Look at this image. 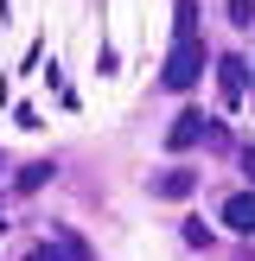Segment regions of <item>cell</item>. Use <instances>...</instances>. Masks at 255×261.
I'll return each instance as SVG.
<instances>
[{"instance_id": "1", "label": "cell", "mask_w": 255, "mask_h": 261, "mask_svg": "<svg viewBox=\"0 0 255 261\" xmlns=\"http://www.w3.org/2000/svg\"><path fill=\"white\" fill-rule=\"evenodd\" d=\"M204 70V38H198V0H178L172 7V51H166V70L160 83L166 89H191Z\"/></svg>"}, {"instance_id": "5", "label": "cell", "mask_w": 255, "mask_h": 261, "mask_svg": "<svg viewBox=\"0 0 255 261\" xmlns=\"http://www.w3.org/2000/svg\"><path fill=\"white\" fill-rule=\"evenodd\" d=\"M223 223L236 229V236H255V191H236V198L223 204Z\"/></svg>"}, {"instance_id": "6", "label": "cell", "mask_w": 255, "mask_h": 261, "mask_svg": "<svg viewBox=\"0 0 255 261\" xmlns=\"http://www.w3.org/2000/svg\"><path fill=\"white\" fill-rule=\"evenodd\" d=\"M32 261H89V249H83V242H70V236H64V242H45V249H38Z\"/></svg>"}, {"instance_id": "3", "label": "cell", "mask_w": 255, "mask_h": 261, "mask_svg": "<svg viewBox=\"0 0 255 261\" xmlns=\"http://www.w3.org/2000/svg\"><path fill=\"white\" fill-rule=\"evenodd\" d=\"M217 89H223V102L236 109V102L249 96V64H242V58H223V64H217Z\"/></svg>"}, {"instance_id": "10", "label": "cell", "mask_w": 255, "mask_h": 261, "mask_svg": "<svg viewBox=\"0 0 255 261\" xmlns=\"http://www.w3.org/2000/svg\"><path fill=\"white\" fill-rule=\"evenodd\" d=\"M249 83H255V70H249Z\"/></svg>"}, {"instance_id": "2", "label": "cell", "mask_w": 255, "mask_h": 261, "mask_svg": "<svg viewBox=\"0 0 255 261\" xmlns=\"http://www.w3.org/2000/svg\"><path fill=\"white\" fill-rule=\"evenodd\" d=\"M198 140H223V127H217V121H204L198 109H185V115H178L172 127H166V147H172V153H185V147H198Z\"/></svg>"}, {"instance_id": "4", "label": "cell", "mask_w": 255, "mask_h": 261, "mask_svg": "<svg viewBox=\"0 0 255 261\" xmlns=\"http://www.w3.org/2000/svg\"><path fill=\"white\" fill-rule=\"evenodd\" d=\"M191 191H198V172H185V166H172V172H160L153 178V198H191Z\"/></svg>"}, {"instance_id": "7", "label": "cell", "mask_w": 255, "mask_h": 261, "mask_svg": "<svg viewBox=\"0 0 255 261\" xmlns=\"http://www.w3.org/2000/svg\"><path fill=\"white\" fill-rule=\"evenodd\" d=\"M45 178H51V160H38V166H26V172H19V191H38V185H45Z\"/></svg>"}, {"instance_id": "8", "label": "cell", "mask_w": 255, "mask_h": 261, "mask_svg": "<svg viewBox=\"0 0 255 261\" xmlns=\"http://www.w3.org/2000/svg\"><path fill=\"white\" fill-rule=\"evenodd\" d=\"M230 19H236V25H249V19H255V0H230Z\"/></svg>"}, {"instance_id": "9", "label": "cell", "mask_w": 255, "mask_h": 261, "mask_svg": "<svg viewBox=\"0 0 255 261\" xmlns=\"http://www.w3.org/2000/svg\"><path fill=\"white\" fill-rule=\"evenodd\" d=\"M242 172H249V185H255V147H242Z\"/></svg>"}]
</instances>
